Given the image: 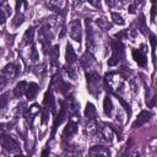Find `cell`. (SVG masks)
Returning <instances> with one entry per match:
<instances>
[{"mask_svg": "<svg viewBox=\"0 0 157 157\" xmlns=\"http://www.w3.org/2000/svg\"><path fill=\"white\" fill-rule=\"evenodd\" d=\"M87 90L91 94L98 96L101 92V77L97 72H87Z\"/></svg>", "mask_w": 157, "mask_h": 157, "instance_id": "cell-1", "label": "cell"}, {"mask_svg": "<svg viewBox=\"0 0 157 157\" xmlns=\"http://www.w3.org/2000/svg\"><path fill=\"white\" fill-rule=\"evenodd\" d=\"M112 50H113V54L108 60L109 66L117 65L124 58V45L119 40H112Z\"/></svg>", "mask_w": 157, "mask_h": 157, "instance_id": "cell-2", "label": "cell"}, {"mask_svg": "<svg viewBox=\"0 0 157 157\" xmlns=\"http://www.w3.org/2000/svg\"><path fill=\"white\" fill-rule=\"evenodd\" d=\"M70 37L77 42L78 44L81 43V37H82V28H81V22L80 20H74L70 23Z\"/></svg>", "mask_w": 157, "mask_h": 157, "instance_id": "cell-3", "label": "cell"}, {"mask_svg": "<svg viewBox=\"0 0 157 157\" xmlns=\"http://www.w3.org/2000/svg\"><path fill=\"white\" fill-rule=\"evenodd\" d=\"M1 140V144H2V147L5 150H7L10 153H16L20 151V147H18V144L16 142V140H13L11 136H7V135H4L0 137Z\"/></svg>", "mask_w": 157, "mask_h": 157, "instance_id": "cell-4", "label": "cell"}, {"mask_svg": "<svg viewBox=\"0 0 157 157\" xmlns=\"http://www.w3.org/2000/svg\"><path fill=\"white\" fill-rule=\"evenodd\" d=\"M151 115H152V114H151V112H147V110H142V112L139 114L137 119L134 121V124H132V129H135V128H139V126L144 125L146 121H148V120H150Z\"/></svg>", "mask_w": 157, "mask_h": 157, "instance_id": "cell-5", "label": "cell"}, {"mask_svg": "<svg viewBox=\"0 0 157 157\" xmlns=\"http://www.w3.org/2000/svg\"><path fill=\"white\" fill-rule=\"evenodd\" d=\"M132 58H134V60L137 63V65L139 66H145L146 65V61H147V59H146V55H145V53L142 52V49H134L132 50Z\"/></svg>", "mask_w": 157, "mask_h": 157, "instance_id": "cell-6", "label": "cell"}, {"mask_svg": "<svg viewBox=\"0 0 157 157\" xmlns=\"http://www.w3.org/2000/svg\"><path fill=\"white\" fill-rule=\"evenodd\" d=\"M86 32H87V48H93L94 47V34H93V28H92L91 21L88 18L86 20Z\"/></svg>", "mask_w": 157, "mask_h": 157, "instance_id": "cell-7", "label": "cell"}, {"mask_svg": "<svg viewBox=\"0 0 157 157\" xmlns=\"http://www.w3.org/2000/svg\"><path fill=\"white\" fill-rule=\"evenodd\" d=\"M91 156H109L110 152L107 147L104 146H101V145H96L93 147H91L90 152H88Z\"/></svg>", "mask_w": 157, "mask_h": 157, "instance_id": "cell-8", "label": "cell"}, {"mask_svg": "<svg viewBox=\"0 0 157 157\" xmlns=\"http://www.w3.org/2000/svg\"><path fill=\"white\" fill-rule=\"evenodd\" d=\"M38 91H39V86L37 83H34V82H29L27 85V90H26L27 99H29V101L34 99L36 96H37V93H38Z\"/></svg>", "mask_w": 157, "mask_h": 157, "instance_id": "cell-9", "label": "cell"}, {"mask_svg": "<svg viewBox=\"0 0 157 157\" xmlns=\"http://www.w3.org/2000/svg\"><path fill=\"white\" fill-rule=\"evenodd\" d=\"M17 67L13 65V64H7L2 70H1V74L6 77V78H12L17 75Z\"/></svg>", "mask_w": 157, "mask_h": 157, "instance_id": "cell-10", "label": "cell"}, {"mask_svg": "<svg viewBox=\"0 0 157 157\" xmlns=\"http://www.w3.org/2000/svg\"><path fill=\"white\" fill-rule=\"evenodd\" d=\"M76 131H77V126H76V124H75L74 121H69V123L66 124V126L64 128L63 137H64V139H67V137L72 136Z\"/></svg>", "mask_w": 157, "mask_h": 157, "instance_id": "cell-11", "label": "cell"}, {"mask_svg": "<svg viewBox=\"0 0 157 157\" xmlns=\"http://www.w3.org/2000/svg\"><path fill=\"white\" fill-rule=\"evenodd\" d=\"M81 65L85 67V69H90L91 66H92V64L94 63V59H93V56H92V54L90 53V52H86L83 55H82V58H81Z\"/></svg>", "mask_w": 157, "mask_h": 157, "instance_id": "cell-12", "label": "cell"}, {"mask_svg": "<svg viewBox=\"0 0 157 157\" xmlns=\"http://www.w3.org/2000/svg\"><path fill=\"white\" fill-rule=\"evenodd\" d=\"M85 117L88 119V120H94L96 117H97V110H96V107L92 104V103H87L86 104V108H85Z\"/></svg>", "mask_w": 157, "mask_h": 157, "instance_id": "cell-13", "label": "cell"}, {"mask_svg": "<svg viewBox=\"0 0 157 157\" xmlns=\"http://www.w3.org/2000/svg\"><path fill=\"white\" fill-rule=\"evenodd\" d=\"M65 58H66V63L70 64V65L74 64V63L76 61V59H77L76 53H75V50L72 49L71 44H67V45H66V54H65Z\"/></svg>", "mask_w": 157, "mask_h": 157, "instance_id": "cell-14", "label": "cell"}, {"mask_svg": "<svg viewBox=\"0 0 157 157\" xmlns=\"http://www.w3.org/2000/svg\"><path fill=\"white\" fill-rule=\"evenodd\" d=\"M27 82L26 81H20L17 85H16V87H15V90H13V94H15V97H21V96H23L25 93H26V90H27Z\"/></svg>", "mask_w": 157, "mask_h": 157, "instance_id": "cell-15", "label": "cell"}, {"mask_svg": "<svg viewBox=\"0 0 157 157\" xmlns=\"http://www.w3.org/2000/svg\"><path fill=\"white\" fill-rule=\"evenodd\" d=\"M103 110H104L105 115L112 117V113H113V103H112V99H110L109 96H105L104 97V101H103Z\"/></svg>", "mask_w": 157, "mask_h": 157, "instance_id": "cell-16", "label": "cell"}, {"mask_svg": "<svg viewBox=\"0 0 157 157\" xmlns=\"http://www.w3.org/2000/svg\"><path fill=\"white\" fill-rule=\"evenodd\" d=\"M33 36H34V28L29 27L23 34V44H31L33 42Z\"/></svg>", "mask_w": 157, "mask_h": 157, "instance_id": "cell-17", "label": "cell"}, {"mask_svg": "<svg viewBox=\"0 0 157 157\" xmlns=\"http://www.w3.org/2000/svg\"><path fill=\"white\" fill-rule=\"evenodd\" d=\"M61 2H63V0H47V5L50 9H53L54 11H56V12H59Z\"/></svg>", "mask_w": 157, "mask_h": 157, "instance_id": "cell-18", "label": "cell"}, {"mask_svg": "<svg viewBox=\"0 0 157 157\" xmlns=\"http://www.w3.org/2000/svg\"><path fill=\"white\" fill-rule=\"evenodd\" d=\"M49 54H50V58H52V63L54 64V63L56 61V59L59 58V45H54V47L50 49Z\"/></svg>", "mask_w": 157, "mask_h": 157, "instance_id": "cell-19", "label": "cell"}, {"mask_svg": "<svg viewBox=\"0 0 157 157\" xmlns=\"http://www.w3.org/2000/svg\"><path fill=\"white\" fill-rule=\"evenodd\" d=\"M112 18H113V22H114V23H117V25H119V26H123V25H124V20H123V17H121L119 13L112 12Z\"/></svg>", "mask_w": 157, "mask_h": 157, "instance_id": "cell-20", "label": "cell"}, {"mask_svg": "<svg viewBox=\"0 0 157 157\" xmlns=\"http://www.w3.org/2000/svg\"><path fill=\"white\" fill-rule=\"evenodd\" d=\"M56 87H58V91H60L61 93H66V92L69 91V87H70V86H69L67 83H65L63 80H59V83H58Z\"/></svg>", "mask_w": 157, "mask_h": 157, "instance_id": "cell-21", "label": "cell"}, {"mask_svg": "<svg viewBox=\"0 0 157 157\" xmlns=\"http://www.w3.org/2000/svg\"><path fill=\"white\" fill-rule=\"evenodd\" d=\"M150 42H151V47H152V58H153V63H155V58H156V37L155 34H151L150 36Z\"/></svg>", "mask_w": 157, "mask_h": 157, "instance_id": "cell-22", "label": "cell"}, {"mask_svg": "<svg viewBox=\"0 0 157 157\" xmlns=\"http://www.w3.org/2000/svg\"><path fill=\"white\" fill-rule=\"evenodd\" d=\"M65 69H66V72H67L69 77H70V78H72V80H76V71H75V69H74V67H71V65H70V64H69V66L66 65V66H65Z\"/></svg>", "mask_w": 157, "mask_h": 157, "instance_id": "cell-23", "label": "cell"}, {"mask_svg": "<svg viewBox=\"0 0 157 157\" xmlns=\"http://www.w3.org/2000/svg\"><path fill=\"white\" fill-rule=\"evenodd\" d=\"M7 93H4L2 96H0V109H4L7 104Z\"/></svg>", "mask_w": 157, "mask_h": 157, "instance_id": "cell-24", "label": "cell"}, {"mask_svg": "<svg viewBox=\"0 0 157 157\" xmlns=\"http://www.w3.org/2000/svg\"><path fill=\"white\" fill-rule=\"evenodd\" d=\"M118 99H119V102L121 103V105H123V107L125 108V110L128 112V115L130 117V114H131V109H130V105H129V104H128V103H126V102H125V101H124L123 98H120V97H118Z\"/></svg>", "mask_w": 157, "mask_h": 157, "instance_id": "cell-25", "label": "cell"}, {"mask_svg": "<svg viewBox=\"0 0 157 157\" xmlns=\"http://www.w3.org/2000/svg\"><path fill=\"white\" fill-rule=\"evenodd\" d=\"M31 59H32V61H37V60L39 59L38 53H37V49H36V47H34V45H33V47H32V49H31Z\"/></svg>", "mask_w": 157, "mask_h": 157, "instance_id": "cell-26", "label": "cell"}, {"mask_svg": "<svg viewBox=\"0 0 157 157\" xmlns=\"http://www.w3.org/2000/svg\"><path fill=\"white\" fill-rule=\"evenodd\" d=\"M156 17V0H152V7H151V21L155 22Z\"/></svg>", "mask_w": 157, "mask_h": 157, "instance_id": "cell-27", "label": "cell"}, {"mask_svg": "<svg viewBox=\"0 0 157 157\" xmlns=\"http://www.w3.org/2000/svg\"><path fill=\"white\" fill-rule=\"evenodd\" d=\"M98 25H99L103 29H108V28H110V25H109L108 22H105V21H102V20L98 21Z\"/></svg>", "mask_w": 157, "mask_h": 157, "instance_id": "cell-28", "label": "cell"}, {"mask_svg": "<svg viewBox=\"0 0 157 157\" xmlns=\"http://www.w3.org/2000/svg\"><path fill=\"white\" fill-rule=\"evenodd\" d=\"M5 21H6V16H5V13L2 12V10H0V26L4 25Z\"/></svg>", "mask_w": 157, "mask_h": 157, "instance_id": "cell-29", "label": "cell"}, {"mask_svg": "<svg viewBox=\"0 0 157 157\" xmlns=\"http://www.w3.org/2000/svg\"><path fill=\"white\" fill-rule=\"evenodd\" d=\"M6 2V0H0V6L2 5V4H5Z\"/></svg>", "mask_w": 157, "mask_h": 157, "instance_id": "cell-30", "label": "cell"}]
</instances>
